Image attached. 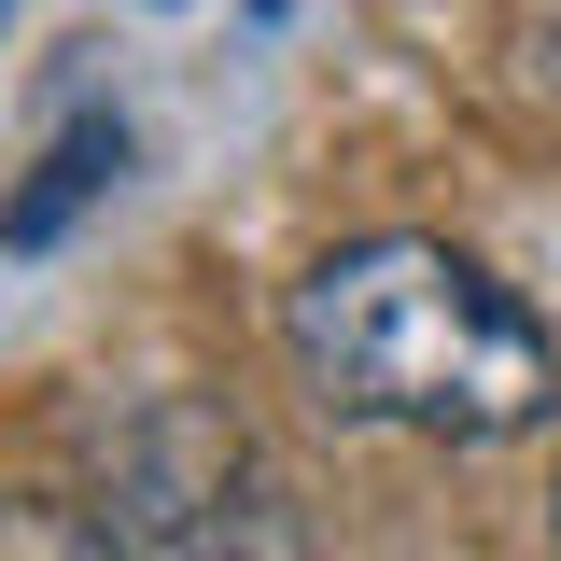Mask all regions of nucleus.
<instances>
[{"label": "nucleus", "mask_w": 561, "mask_h": 561, "mask_svg": "<svg viewBox=\"0 0 561 561\" xmlns=\"http://www.w3.org/2000/svg\"><path fill=\"white\" fill-rule=\"evenodd\" d=\"M280 337H295L309 393L337 421H393V435H449V449H491V435L561 408V337L491 267H463L449 239L323 253L295 280Z\"/></svg>", "instance_id": "obj_1"}, {"label": "nucleus", "mask_w": 561, "mask_h": 561, "mask_svg": "<svg viewBox=\"0 0 561 561\" xmlns=\"http://www.w3.org/2000/svg\"><path fill=\"white\" fill-rule=\"evenodd\" d=\"M99 183H127V127H113V113H84V127H70L57 154H43V169L0 197V239H14V253H43V239H57V225L99 197Z\"/></svg>", "instance_id": "obj_2"}, {"label": "nucleus", "mask_w": 561, "mask_h": 561, "mask_svg": "<svg viewBox=\"0 0 561 561\" xmlns=\"http://www.w3.org/2000/svg\"><path fill=\"white\" fill-rule=\"evenodd\" d=\"M0 561H127L99 505H0Z\"/></svg>", "instance_id": "obj_3"}, {"label": "nucleus", "mask_w": 561, "mask_h": 561, "mask_svg": "<svg viewBox=\"0 0 561 561\" xmlns=\"http://www.w3.org/2000/svg\"><path fill=\"white\" fill-rule=\"evenodd\" d=\"M534 70H548V99H561V14H548V57H534Z\"/></svg>", "instance_id": "obj_4"}, {"label": "nucleus", "mask_w": 561, "mask_h": 561, "mask_svg": "<svg viewBox=\"0 0 561 561\" xmlns=\"http://www.w3.org/2000/svg\"><path fill=\"white\" fill-rule=\"evenodd\" d=\"M548 534H561V478H548Z\"/></svg>", "instance_id": "obj_5"}, {"label": "nucleus", "mask_w": 561, "mask_h": 561, "mask_svg": "<svg viewBox=\"0 0 561 561\" xmlns=\"http://www.w3.org/2000/svg\"><path fill=\"white\" fill-rule=\"evenodd\" d=\"M0 14H14V0H0Z\"/></svg>", "instance_id": "obj_6"}]
</instances>
